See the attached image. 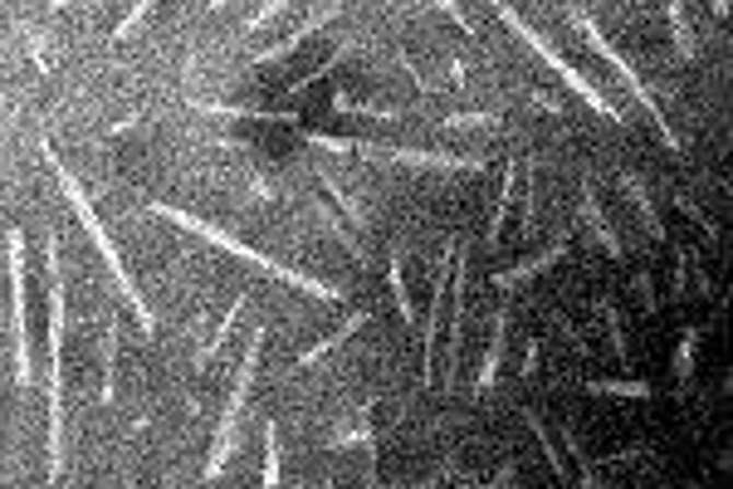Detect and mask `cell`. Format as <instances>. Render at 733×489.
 Listing matches in <instances>:
<instances>
[{
    "mask_svg": "<svg viewBox=\"0 0 733 489\" xmlns=\"http://www.w3.org/2000/svg\"><path fill=\"white\" fill-rule=\"evenodd\" d=\"M45 279H49V431H45V451H49V485L65 470V372H59V352H65V269H59V241H45Z\"/></svg>",
    "mask_w": 733,
    "mask_h": 489,
    "instance_id": "1",
    "label": "cell"
},
{
    "mask_svg": "<svg viewBox=\"0 0 733 489\" xmlns=\"http://www.w3.org/2000/svg\"><path fill=\"white\" fill-rule=\"evenodd\" d=\"M39 158H45L49 166H55V176H59V186H65V196H69V206H73V216H79V225L93 235V245H98V255H103V265L113 269V279H118V294L132 304V314H138V324L147 333H156V318H152V308H147V299L138 294V284H132V275H128V265H123V255H118V245L108 241V231H103V221H98V211L89 206V196H83V186H79V176L69 172L65 162H59V152H55V142H39Z\"/></svg>",
    "mask_w": 733,
    "mask_h": 489,
    "instance_id": "2",
    "label": "cell"
},
{
    "mask_svg": "<svg viewBox=\"0 0 733 489\" xmlns=\"http://www.w3.org/2000/svg\"><path fill=\"white\" fill-rule=\"evenodd\" d=\"M152 216H166V221H176V225H186V231H196V235H206L211 245H220V249H230L235 259H245V265H255V269H265V275H275V279H284V284H293V289H303V294H318V299H342L333 284H323V279H313V275H299V269H289V265H279L275 255H265V249H255V245H245V241H235L230 231H220V225H211V221H201V216H191V211H176V206H162L156 201L152 206Z\"/></svg>",
    "mask_w": 733,
    "mask_h": 489,
    "instance_id": "3",
    "label": "cell"
},
{
    "mask_svg": "<svg viewBox=\"0 0 733 489\" xmlns=\"http://www.w3.org/2000/svg\"><path fill=\"white\" fill-rule=\"evenodd\" d=\"M5 269H10V333H15V382L20 392L35 387V342H30V294H25V231H5Z\"/></svg>",
    "mask_w": 733,
    "mask_h": 489,
    "instance_id": "4",
    "label": "cell"
},
{
    "mask_svg": "<svg viewBox=\"0 0 733 489\" xmlns=\"http://www.w3.org/2000/svg\"><path fill=\"white\" fill-rule=\"evenodd\" d=\"M562 15H568V20H572V25H578V30H582V39H586V45H596V55H602V59H606V65H612V69H616V79H621V83H626V89H631V98H636V103H641V108H645V113H651V118H655V128H660V142H665V152H679V138H675V128H670L665 108H660V98H655V93H651V89H645V79H641V74H636V65H631V59H626V55H621V49H616V45H606L602 25H596V20H592V15H586V10H582V5H568V10H562Z\"/></svg>",
    "mask_w": 733,
    "mask_h": 489,
    "instance_id": "5",
    "label": "cell"
},
{
    "mask_svg": "<svg viewBox=\"0 0 733 489\" xmlns=\"http://www.w3.org/2000/svg\"><path fill=\"white\" fill-rule=\"evenodd\" d=\"M259 352H265V328H249V348H245V358H240L235 387H230V397H225V411H220V426H216V445H211V461H206V485H216V475L225 470L230 451H235V431H240V416H245L249 387H255V372H259Z\"/></svg>",
    "mask_w": 733,
    "mask_h": 489,
    "instance_id": "6",
    "label": "cell"
},
{
    "mask_svg": "<svg viewBox=\"0 0 733 489\" xmlns=\"http://www.w3.org/2000/svg\"><path fill=\"white\" fill-rule=\"evenodd\" d=\"M499 20H504V25H509V30H513V35H519V39H528V45H533V49H538V59H543V65H552V69H558V74H562V79H568V83H572V93H582V98H586V108H596V113H602V118L621 123V113H616V108H612V98H606V93H602V89H596V83H592V79H586V74H578V69H572V65H568V59H562V55H558V49H552V45H548V39H543V35H538V30H533V25H528V20H523V15H519V10H513V5H499Z\"/></svg>",
    "mask_w": 733,
    "mask_h": 489,
    "instance_id": "7",
    "label": "cell"
},
{
    "mask_svg": "<svg viewBox=\"0 0 733 489\" xmlns=\"http://www.w3.org/2000/svg\"><path fill=\"white\" fill-rule=\"evenodd\" d=\"M455 249L459 241H450L440 249V265H435V279H431V308L421 318V387L431 392L435 382V348H440V333H445V299H450V275H455Z\"/></svg>",
    "mask_w": 733,
    "mask_h": 489,
    "instance_id": "8",
    "label": "cell"
},
{
    "mask_svg": "<svg viewBox=\"0 0 733 489\" xmlns=\"http://www.w3.org/2000/svg\"><path fill=\"white\" fill-rule=\"evenodd\" d=\"M465 299H469V255L455 249V275H450V352H445V372L440 387H455L459 377V358H465Z\"/></svg>",
    "mask_w": 733,
    "mask_h": 489,
    "instance_id": "9",
    "label": "cell"
},
{
    "mask_svg": "<svg viewBox=\"0 0 733 489\" xmlns=\"http://www.w3.org/2000/svg\"><path fill=\"white\" fill-rule=\"evenodd\" d=\"M578 216H582L586 235H592V241L606 249V259H612V265H626V255H631V249L621 245V235H616V225L606 221V211H602V196H596V186H592V182H582V206H578Z\"/></svg>",
    "mask_w": 733,
    "mask_h": 489,
    "instance_id": "10",
    "label": "cell"
},
{
    "mask_svg": "<svg viewBox=\"0 0 733 489\" xmlns=\"http://www.w3.org/2000/svg\"><path fill=\"white\" fill-rule=\"evenodd\" d=\"M338 15H342V5H318V10H309V15H303V25L293 30V35H284L279 45H269V49H259L249 65H284L293 49H303V39L318 35V30H328V20H338Z\"/></svg>",
    "mask_w": 733,
    "mask_h": 489,
    "instance_id": "11",
    "label": "cell"
},
{
    "mask_svg": "<svg viewBox=\"0 0 733 489\" xmlns=\"http://www.w3.org/2000/svg\"><path fill=\"white\" fill-rule=\"evenodd\" d=\"M358 152H372V158H386V162H406V166H435V172H485V162H479V158H450V152L372 148V142H358Z\"/></svg>",
    "mask_w": 733,
    "mask_h": 489,
    "instance_id": "12",
    "label": "cell"
},
{
    "mask_svg": "<svg viewBox=\"0 0 733 489\" xmlns=\"http://www.w3.org/2000/svg\"><path fill=\"white\" fill-rule=\"evenodd\" d=\"M568 249H572L568 241H558L552 249H543V255L523 259V265H513V269H499V275H495V284H499V289H509V294H513V289H523V284H528V279H538L543 269L562 265V255H568Z\"/></svg>",
    "mask_w": 733,
    "mask_h": 489,
    "instance_id": "13",
    "label": "cell"
},
{
    "mask_svg": "<svg viewBox=\"0 0 733 489\" xmlns=\"http://www.w3.org/2000/svg\"><path fill=\"white\" fill-rule=\"evenodd\" d=\"M509 333H513V308L504 304L495 318V338H489V352H485V368H479V392H489L499 382V368H504V352H509Z\"/></svg>",
    "mask_w": 733,
    "mask_h": 489,
    "instance_id": "14",
    "label": "cell"
},
{
    "mask_svg": "<svg viewBox=\"0 0 733 489\" xmlns=\"http://www.w3.org/2000/svg\"><path fill=\"white\" fill-rule=\"evenodd\" d=\"M621 196L636 206V216H641V225H645V235L651 241H665V221H660V211H655V201H651V191H645V182L636 172H621Z\"/></svg>",
    "mask_w": 733,
    "mask_h": 489,
    "instance_id": "15",
    "label": "cell"
},
{
    "mask_svg": "<svg viewBox=\"0 0 733 489\" xmlns=\"http://www.w3.org/2000/svg\"><path fill=\"white\" fill-rule=\"evenodd\" d=\"M523 166H528V162H519V158L504 166V182H499V196H495V216H489V245H499V241H504V231H509V206H513V196H519Z\"/></svg>",
    "mask_w": 733,
    "mask_h": 489,
    "instance_id": "16",
    "label": "cell"
},
{
    "mask_svg": "<svg viewBox=\"0 0 733 489\" xmlns=\"http://www.w3.org/2000/svg\"><path fill=\"white\" fill-rule=\"evenodd\" d=\"M245 304H249V299H245V294H235V304L225 308V318H220V324H216V333H211V338H206V348L196 352V372H206V368H211V362H216V352L230 342V333H235V318L245 314Z\"/></svg>",
    "mask_w": 733,
    "mask_h": 489,
    "instance_id": "17",
    "label": "cell"
},
{
    "mask_svg": "<svg viewBox=\"0 0 733 489\" xmlns=\"http://www.w3.org/2000/svg\"><path fill=\"white\" fill-rule=\"evenodd\" d=\"M366 318H372V314H366V308H358V314H348V318H342V324L333 328V333H328V338H323V342H313L309 352H299V368H313V362H318V358H328V352L338 348V342H348V338H352V333H358V328H366Z\"/></svg>",
    "mask_w": 733,
    "mask_h": 489,
    "instance_id": "18",
    "label": "cell"
},
{
    "mask_svg": "<svg viewBox=\"0 0 733 489\" xmlns=\"http://www.w3.org/2000/svg\"><path fill=\"white\" fill-rule=\"evenodd\" d=\"M386 279H392V299H396V314H402V324L416 328V304H411V284H406V255H402V249H392Z\"/></svg>",
    "mask_w": 733,
    "mask_h": 489,
    "instance_id": "19",
    "label": "cell"
},
{
    "mask_svg": "<svg viewBox=\"0 0 733 489\" xmlns=\"http://www.w3.org/2000/svg\"><path fill=\"white\" fill-rule=\"evenodd\" d=\"M596 314H602V324H606V338H612L616 362H621V368L631 372V338H626V318H621V308H616L612 299H602V304H596Z\"/></svg>",
    "mask_w": 733,
    "mask_h": 489,
    "instance_id": "20",
    "label": "cell"
},
{
    "mask_svg": "<svg viewBox=\"0 0 733 489\" xmlns=\"http://www.w3.org/2000/svg\"><path fill=\"white\" fill-rule=\"evenodd\" d=\"M586 392H596V397H631V401H651L655 387L641 377H621V382H602V377H582Z\"/></svg>",
    "mask_w": 733,
    "mask_h": 489,
    "instance_id": "21",
    "label": "cell"
},
{
    "mask_svg": "<svg viewBox=\"0 0 733 489\" xmlns=\"http://www.w3.org/2000/svg\"><path fill=\"white\" fill-rule=\"evenodd\" d=\"M699 342H705V328H685L679 352H675V382H679V392L695 387V352H699Z\"/></svg>",
    "mask_w": 733,
    "mask_h": 489,
    "instance_id": "22",
    "label": "cell"
},
{
    "mask_svg": "<svg viewBox=\"0 0 733 489\" xmlns=\"http://www.w3.org/2000/svg\"><path fill=\"white\" fill-rule=\"evenodd\" d=\"M665 20H670V35H675L679 59H699V45H695V35H689V10L675 0V5H665Z\"/></svg>",
    "mask_w": 733,
    "mask_h": 489,
    "instance_id": "23",
    "label": "cell"
},
{
    "mask_svg": "<svg viewBox=\"0 0 733 489\" xmlns=\"http://www.w3.org/2000/svg\"><path fill=\"white\" fill-rule=\"evenodd\" d=\"M675 206H679V211H685V216H689V221H695V225H699V231H705V241H709V249H714V255H724V235H719L714 216H709V211H705V206H695V201H689V196H685V191H679V196H675Z\"/></svg>",
    "mask_w": 733,
    "mask_h": 489,
    "instance_id": "24",
    "label": "cell"
},
{
    "mask_svg": "<svg viewBox=\"0 0 733 489\" xmlns=\"http://www.w3.org/2000/svg\"><path fill=\"white\" fill-rule=\"evenodd\" d=\"M118 397V318L108 324V338H103V401Z\"/></svg>",
    "mask_w": 733,
    "mask_h": 489,
    "instance_id": "25",
    "label": "cell"
},
{
    "mask_svg": "<svg viewBox=\"0 0 733 489\" xmlns=\"http://www.w3.org/2000/svg\"><path fill=\"white\" fill-rule=\"evenodd\" d=\"M562 445H568V451H572V461H578V489H606L602 480H596L592 455L582 451V441H578V431H572V426H562Z\"/></svg>",
    "mask_w": 733,
    "mask_h": 489,
    "instance_id": "26",
    "label": "cell"
},
{
    "mask_svg": "<svg viewBox=\"0 0 733 489\" xmlns=\"http://www.w3.org/2000/svg\"><path fill=\"white\" fill-rule=\"evenodd\" d=\"M279 470H284V455H279V426H265V475H259V489H279Z\"/></svg>",
    "mask_w": 733,
    "mask_h": 489,
    "instance_id": "27",
    "label": "cell"
},
{
    "mask_svg": "<svg viewBox=\"0 0 733 489\" xmlns=\"http://www.w3.org/2000/svg\"><path fill=\"white\" fill-rule=\"evenodd\" d=\"M543 318H548V324H552V328H558V333H562V338H568V348H572V352H578V358H586V338H582V333H578V324H572V318H568V314H562V308H548V314H543Z\"/></svg>",
    "mask_w": 733,
    "mask_h": 489,
    "instance_id": "28",
    "label": "cell"
},
{
    "mask_svg": "<svg viewBox=\"0 0 733 489\" xmlns=\"http://www.w3.org/2000/svg\"><path fill=\"white\" fill-rule=\"evenodd\" d=\"M323 191H328V196H333V201H338V206H342V211H348V216H352V225H358V231H366V216H362V206H358V201H352V196H348V191H342V186H338V182H333V176H323Z\"/></svg>",
    "mask_w": 733,
    "mask_h": 489,
    "instance_id": "29",
    "label": "cell"
},
{
    "mask_svg": "<svg viewBox=\"0 0 733 489\" xmlns=\"http://www.w3.org/2000/svg\"><path fill=\"white\" fill-rule=\"evenodd\" d=\"M284 15H289L284 0H275V5H259V10H255V20H245V35H255V30H265V25H279Z\"/></svg>",
    "mask_w": 733,
    "mask_h": 489,
    "instance_id": "30",
    "label": "cell"
},
{
    "mask_svg": "<svg viewBox=\"0 0 733 489\" xmlns=\"http://www.w3.org/2000/svg\"><path fill=\"white\" fill-rule=\"evenodd\" d=\"M152 10H156V5H152V0H142V5H132V10H128V15H123V20H118V30H113V45H118V39H128V35H132V30H138V25H142V20H147V15H152Z\"/></svg>",
    "mask_w": 733,
    "mask_h": 489,
    "instance_id": "31",
    "label": "cell"
},
{
    "mask_svg": "<svg viewBox=\"0 0 733 489\" xmlns=\"http://www.w3.org/2000/svg\"><path fill=\"white\" fill-rule=\"evenodd\" d=\"M445 128H499V113H455L445 118Z\"/></svg>",
    "mask_w": 733,
    "mask_h": 489,
    "instance_id": "32",
    "label": "cell"
},
{
    "mask_svg": "<svg viewBox=\"0 0 733 489\" xmlns=\"http://www.w3.org/2000/svg\"><path fill=\"white\" fill-rule=\"evenodd\" d=\"M636 299H641V308H645V314H660V299H655V284H651V275H645V269H641V275H636Z\"/></svg>",
    "mask_w": 733,
    "mask_h": 489,
    "instance_id": "33",
    "label": "cell"
},
{
    "mask_svg": "<svg viewBox=\"0 0 733 489\" xmlns=\"http://www.w3.org/2000/svg\"><path fill=\"white\" fill-rule=\"evenodd\" d=\"M440 15H450V20H455V25H459V30H465V35H469V39H479V25H475V15H469V10H465V5H440Z\"/></svg>",
    "mask_w": 733,
    "mask_h": 489,
    "instance_id": "34",
    "label": "cell"
},
{
    "mask_svg": "<svg viewBox=\"0 0 733 489\" xmlns=\"http://www.w3.org/2000/svg\"><path fill=\"white\" fill-rule=\"evenodd\" d=\"M685 289H689V249H679V259H675V304H685Z\"/></svg>",
    "mask_w": 733,
    "mask_h": 489,
    "instance_id": "35",
    "label": "cell"
},
{
    "mask_svg": "<svg viewBox=\"0 0 733 489\" xmlns=\"http://www.w3.org/2000/svg\"><path fill=\"white\" fill-rule=\"evenodd\" d=\"M528 103H533V108H548V113H562V98H558V93H543V89H528Z\"/></svg>",
    "mask_w": 733,
    "mask_h": 489,
    "instance_id": "36",
    "label": "cell"
},
{
    "mask_svg": "<svg viewBox=\"0 0 733 489\" xmlns=\"http://www.w3.org/2000/svg\"><path fill=\"white\" fill-rule=\"evenodd\" d=\"M513 475H519V461H509V465H499V475L489 485H475V489H504V485H513Z\"/></svg>",
    "mask_w": 733,
    "mask_h": 489,
    "instance_id": "37",
    "label": "cell"
},
{
    "mask_svg": "<svg viewBox=\"0 0 733 489\" xmlns=\"http://www.w3.org/2000/svg\"><path fill=\"white\" fill-rule=\"evenodd\" d=\"M538 348H543V342L533 338V342H528V352H523V377H533V372H538Z\"/></svg>",
    "mask_w": 733,
    "mask_h": 489,
    "instance_id": "38",
    "label": "cell"
},
{
    "mask_svg": "<svg viewBox=\"0 0 733 489\" xmlns=\"http://www.w3.org/2000/svg\"><path fill=\"white\" fill-rule=\"evenodd\" d=\"M445 480H450V470H440V475H431V480L416 485V489H445Z\"/></svg>",
    "mask_w": 733,
    "mask_h": 489,
    "instance_id": "39",
    "label": "cell"
},
{
    "mask_svg": "<svg viewBox=\"0 0 733 489\" xmlns=\"http://www.w3.org/2000/svg\"><path fill=\"white\" fill-rule=\"evenodd\" d=\"M201 489H211V485H201Z\"/></svg>",
    "mask_w": 733,
    "mask_h": 489,
    "instance_id": "40",
    "label": "cell"
},
{
    "mask_svg": "<svg viewBox=\"0 0 733 489\" xmlns=\"http://www.w3.org/2000/svg\"><path fill=\"white\" fill-rule=\"evenodd\" d=\"M0 489H5V485H0Z\"/></svg>",
    "mask_w": 733,
    "mask_h": 489,
    "instance_id": "41",
    "label": "cell"
}]
</instances>
